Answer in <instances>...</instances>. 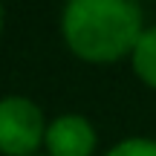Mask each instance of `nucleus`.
Instances as JSON below:
<instances>
[{
  "label": "nucleus",
  "instance_id": "4",
  "mask_svg": "<svg viewBox=\"0 0 156 156\" xmlns=\"http://www.w3.org/2000/svg\"><path fill=\"white\" fill-rule=\"evenodd\" d=\"M130 61H133V73L139 75V81H145L151 90H156V26H147L142 32Z\"/></svg>",
  "mask_w": 156,
  "mask_h": 156
},
{
  "label": "nucleus",
  "instance_id": "5",
  "mask_svg": "<svg viewBox=\"0 0 156 156\" xmlns=\"http://www.w3.org/2000/svg\"><path fill=\"white\" fill-rule=\"evenodd\" d=\"M107 156H156V139H145V136H130L113 145Z\"/></svg>",
  "mask_w": 156,
  "mask_h": 156
},
{
  "label": "nucleus",
  "instance_id": "6",
  "mask_svg": "<svg viewBox=\"0 0 156 156\" xmlns=\"http://www.w3.org/2000/svg\"><path fill=\"white\" fill-rule=\"evenodd\" d=\"M0 29H3V3H0Z\"/></svg>",
  "mask_w": 156,
  "mask_h": 156
},
{
  "label": "nucleus",
  "instance_id": "1",
  "mask_svg": "<svg viewBox=\"0 0 156 156\" xmlns=\"http://www.w3.org/2000/svg\"><path fill=\"white\" fill-rule=\"evenodd\" d=\"M145 23L136 0H67L61 35L87 64H113L133 55Z\"/></svg>",
  "mask_w": 156,
  "mask_h": 156
},
{
  "label": "nucleus",
  "instance_id": "3",
  "mask_svg": "<svg viewBox=\"0 0 156 156\" xmlns=\"http://www.w3.org/2000/svg\"><path fill=\"white\" fill-rule=\"evenodd\" d=\"M95 127L87 116L78 113H64L46 124L44 145L49 156H93L95 151Z\"/></svg>",
  "mask_w": 156,
  "mask_h": 156
},
{
  "label": "nucleus",
  "instance_id": "2",
  "mask_svg": "<svg viewBox=\"0 0 156 156\" xmlns=\"http://www.w3.org/2000/svg\"><path fill=\"white\" fill-rule=\"evenodd\" d=\"M46 136L44 110L26 95L0 98V153L3 156H35Z\"/></svg>",
  "mask_w": 156,
  "mask_h": 156
}]
</instances>
